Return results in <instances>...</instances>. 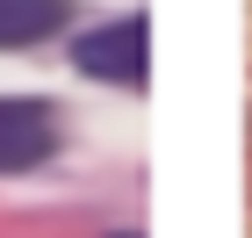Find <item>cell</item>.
Here are the masks:
<instances>
[{"label": "cell", "mask_w": 252, "mask_h": 238, "mask_svg": "<svg viewBox=\"0 0 252 238\" xmlns=\"http://www.w3.org/2000/svg\"><path fill=\"white\" fill-rule=\"evenodd\" d=\"M72 65L94 72V79H123V87H137L144 65H152V22H144V15H123V22H108V29H94V36H79Z\"/></svg>", "instance_id": "cell-1"}, {"label": "cell", "mask_w": 252, "mask_h": 238, "mask_svg": "<svg viewBox=\"0 0 252 238\" xmlns=\"http://www.w3.org/2000/svg\"><path fill=\"white\" fill-rule=\"evenodd\" d=\"M58 152V123L36 101H0V173H29Z\"/></svg>", "instance_id": "cell-2"}, {"label": "cell", "mask_w": 252, "mask_h": 238, "mask_svg": "<svg viewBox=\"0 0 252 238\" xmlns=\"http://www.w3.org/2000/svg\"><path fill=\"white\" fill-rule=\"evenodd\" d=\"M72 0H0V51H29L51 29H65Z\"/></svg>", "instance_id": "cell-3"}, {"label": "cell", "mask_w": 252, "mask_h": 238, "mask_svg": "<svg viewBox=\"0 0 252 238\" xmlns=\"http://www.w3.org/2000/svg\"><path fill=\"white\" fill-rule=\"evenodd\" d=\"M123 238H130V231H123Z\"/></svg>", "instance_id": "cell-4"}]
</instances>
